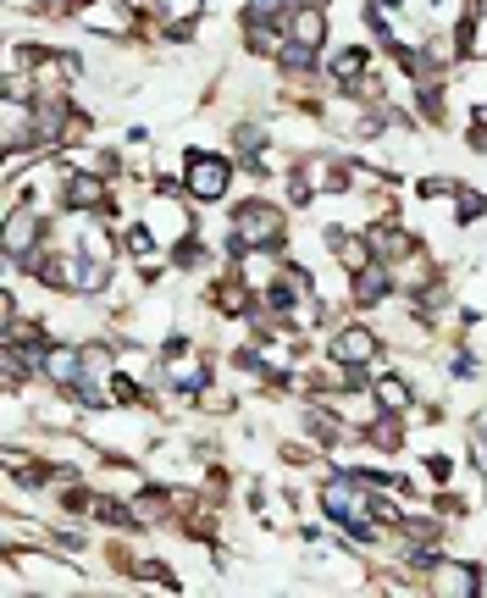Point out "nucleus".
Segmentation results:
<instances>
[{
    "mask_svg": "<svg viewBox=\"0 0 487 598\" xmlns=\"http://www.w3.org/2000/svg\"><path fill=\"white\" fill-rule=\"evenodd\" d=\"M277 239H283V211H277V205L250 200L244 211H238V244H244V250H255V244L272 250Z\"/></svg>",
    "mask_w": 487,
    "mask_h": 598,
    "instance_id": "nucleus-1",
    "label": "nucleus"
},
{
    "mask_svg": "<svg viewBox=\"0 0 487 598\" xmlns=\"http://www.w3.org/2000/svg\"><path fill=\"white\" fill-rule=\"evenodd\" d=\"M227 178H233V172H227V161L200 156V150H194V161H189V194H194V200H222Z\"/></svg>",
    "mask_w": 487,
    "mask_h": 598,
    "instance_id": "nucleus-2",
    "label": "nucleus"
},
{
    "mask_svg": "<svg viewBox=\"0 0 487 598\" xmlns=\"http://www.w3.org/2000/svg\"><path fill=\"white\" fill-rule=\"evenodd\" d=\"M377 333L371 327H344V333L333 338V360L338 366H377Z\"/></svg>",
    "mask_w": 487,
    "mask_h": 598,
    "instance_id": "nucleus-3",
    "label": "nucleus"
},
{
    "mask_svg": "<svg viewBox=\"0 0 487 598\" xmlns=\"http://www.w3.org/2000/svg\"><path fill=\"white\" fill-rule=\"evenodd\" d=\"M432 587H438V593H454V598H471V593H482V576H476V565L438 560L432 565Z\"/></svg>",
    "mask_w": 487,
    "mask_h": 598,
    "instance_id": "nucleus-4",
    "label": "nucleus"
},
{
    "mask_svg": "<svg viewBox=\"0 0 487 598\" xmlns=\"http://www.w3.org/2000/svg\"><path fill=\"white\" fill-rule=\"evenodd\" d=\"M288 39L321 50V39H327V17H321V6H294V12H288Z\"/></svg>",
    "mask_w": 487,
    "mask_h": 598,
    "instance_id": "nucleus-5",
    "label": "nucleus"
},
{
    "mask_svg": "<svg viewBox=\"0 0 487 598\" xmlns=\"http://www.w3.org/2000/svg\"><path fill=\"white\" fill-rule=\"evenodd\" d=\"M327 244H333V255H338V266H344V272H366L371 266V244L366 239H355V233H344V228H333L327 233Z\"/></svg>",
    "mask_w": 487,
    "mask_h": 598,
    "instance_id": "nucleus-6",
    "label": "nucleus"
},
{
    "mask_svg": "<svg viewBox=\"0 0 487 598\" xmlns=\"http://www.w3.org/2000/svg\"><path fill=\"white\" fill-rule=\"evenodd\" d=\"M67 205L72 211H100V205H106V183L100 178H67Z\"/></svg>",
    "mask_w": 487,
    "mask_h": 598,
    "instance_id": "nucleus-7",
    "label": "nucleus"
},
{
    "mask_svg": "<svg viewBox=\"0 0 487 598\" xmlns=\"http://www.w3.org/2000/svg\"><path fill=\"white\" fill-rule=\"evenodd\" d=\"M28 239H34V211H23V205H12V216H6V255H23Z\"/></svg>",
    "mask_w": 487,
    "mask_h": 598,
    "instance_id": "nucleus-8",
    "label": "nucleus"
},
{
    "mask_svg": "<svg viewBox=\"0 0 487 598\" xmlns=\"http://www.w3.org/2000/svg\"><path fill=\"white\" fill-rule=\"evenodd\" d=\"M155 233H161V239H183V233H189V216L178 211V205H167V200H155Z\"/></svg>",
    "mask_w": 487,
    "mask_h": 598,
    "instance_id": "nucleus-9",
    "label": "nucleus"
},
{
    "mask_svg": "<svg viewBox=\"0 0 487 598\" xmlns=\"http://www.w3.org/2000/svg\"><path fill=\"white\" fill-rule=\"evenodd\" d=\"M371 394H377L382 410H410V405H416V399H410V388H404L399 377H377V383H371Z\"/></svg>",
    "mask_w": 487,
    "mask_h": 598,
    "instance_id": "nucleus-10",
    "label": "nucleus"
},
{
    "mask_svg": "<svg viewBox=\"0 0 487 598\" xmlns=\"http://www.w3.org/2000/svg\"><path fill=\"white\" fill-rule=\"evenodd\" d=\"M360 72H366V50H360V45H344V50L333 56V78H338V84H355Z\"/></svg>",
    "mask_w": 487,
    "mask_h": 598,
    "instance_id": "nucleus-11",
    "label": "nucleus"
},
{
    "mask_svg": "<svg viewBox=\"0 0 487 598\" xmlns=\"http://www.w3.org/2000/svg\"><path fill=\"white\" fill-rule=\"evenodd\" d=\"M371 250H377V255H393V261H399V255L416 250V239H410V233H399V228H377V233H371Z\"/></svg>",
    "mask_w": 487,
    "mask_h": 598,
    "instance_id": "nucleus-12",
    "label": "nucleus"
},
{
    "mask_svg": "<svg viewBox=\"0 0 487 598\" xmlns=\"http://www.w3.org/2000/svg\"><path fill=\"white\" fill-rule=\"evenodd\" d=\"M388 283H393V277L382 272V266H366V272H360V283H355V299H360V305H377V299L388 294Z\"/></svg>",
    "mask_w": 487,
    "mask_h": 598,
    "instance_id": "nucleus-13",
    "label": "nucleus"
},
{
    "mask_svg": "<svg viewBox=\"0 0 487 598\" xmlns=\"http://www.w3.org/2000/svg\"><path fill=\"white\" fill-rule=\"evenodd\" d=\"M211 299H216V311H222V316H244V311H250V288H244V283H222Z\"/></svg>",
    "mask_w": 487,
    "mask_h": 598,
    "instance_id": "nucleus-14",
    "label": "nucleus"
},
{
    "mask_svg": "<svg viewBox=\"0 0 487 598\" xmlns=\"http://www.w3.org/2000/svg\"><path fill=\"white\" fill-rule=\"evenodd\" d=\"M399 438H404V427H399L393 416L371 421V443H377V449H399Z\"/></svg>",
    "mask_w": 487,
    "mask_h": 598,
    "instance_id": "nucleus-15",
    "label": "nucleus"
},
{
    "mask_svg": "<svg viewBox=\"0 0 487 598\" xmlns=\"http://www.w3.org/2000/svg\"><path fill=\"white\" fill-rule=\"evenodd\" d=\"M294 6H305V0H255V17H288Z\"/></svg>",
    "mask_w": 487,
    "mask_h": 598,
    "instance_id": "nucleus-16",
    "label": "nucleus"
},
{
    "mask_svg": "<svg viewBox=\"0 0 487 598\" xmlns=\"http://www.w3.org/2000/svg\"><path fill=\"white\" fill-rule=\"evenodd\" d=\"M84 371H111V349L89 344V349H84Z\"/></svg>",
    "mask_w": 487,
    "mask_h": 598,
    "instance_id": "nucleus-17",
    "label": "nucleus"
},
{
    "mask_svg": "<svg viewBox=\"0 0 487 598\" xmlns=\"http://www.w3.org/2000/svg\"><path fill=\"white\" fill-rule=\"evenodd\" d=\"M482 211H487V200H482V194H460V222H476Z\"/></svg>",
    "mask_w": 487,
    "mask_h": 598,
    "instance_id": "nucleus-18",
    "label": "nucleus"
},
{
    "mask_svg": "<svg viewBox=\"0 0 487 598\" xmlns=\"http://www.w3.org/2000/svg\"><path fill=\"white\" fill-rule=\"evenodd\" d=\"M111 399H117V405H133V399H139V388H133L128 377H117V383H111Z\"/></svg>",
    "mask_w": 487,
    "mask_h": 598,
    "instance_id": "nucleus-19",
    "label": "nucleus"
},
{
    "mask_svg": "<svg viewBox=\"0 0 487 598\" xmlns=\"http://www.w3.org/2000/svg\"><path fill=\"white\" fill-rule=\"evenodd\" d=\"M471 150H482V156H487V128H482V122L471 128Z\"/></svg>",
    "mask_w": 487,
    "mask_h": 598,
    "instance_id": "nucleus-20",
    "label": "nucleus"
},
{
    "mask_svg": "<svg viewBox=\"0 0 487 598\" xmlns=\"http://www.w3.org/2000/svg\"><path fill=\"white\" fill-rule=\"evenodd\" d=\"M471 17H487V0H471Z\"/></svg>",
    "mask_w": 487,
    "mask_h": 598,
    "instance_id": "nucleus-21",
    "label": "nucleus"
}]
</instances>
